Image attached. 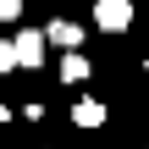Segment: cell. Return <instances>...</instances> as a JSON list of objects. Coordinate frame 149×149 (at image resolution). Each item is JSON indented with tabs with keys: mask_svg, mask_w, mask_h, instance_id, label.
Wrapping results in <instances>:
<instances>
[{
	"mask_svg": "<svg viewBox=\"0 0 149 149\" xmlns=\"http://www.w3.org/2000/svg\"><path fill=\"white\" fill-rule=\"evenodd\" d=\"M94 22H100V33H127L133 0H94Z\"/></svg>",
	"mask_w": 149,
	"mask_h": 149,
	"instance_id": "obj_1",
	"label": "cell"
},
{
	"mask_svg": "<svg viewBox=\"0 0 149 149\" xmlns=\"http://www.w3.org/2000/svg\"><path fill=\"white\" fill-rule=\"evenodd\" d=\"M44 44H50V39H44L39 28H22V33H17V66H22V72L44 66Z\"/></svg>",
	"mask_w": 149,
	"mask_h": 149,
	"instance_id": "obj_2",
	"label": "cell"
},
{
	"mask_svg": "<svg viewBox=\"0 0 149 149\" xmlns=\"http://www.w3.org/2000/svg\"><path fill=\"white\" fill-rule=\"evenodd\" d=\"M44 39H50V44H61V50H77V44H83V28H77V22H66V17H55V22L44 28Z\"/></svg>",
	"mask_w": 149,
	"mask_h": 149,
	"instance_id": "obj_3",
	"label": "cell"
},
{
	"mask_svg": "<svg viewBox=\"0 0 149 149\" xmlns=\"http://www.w3.org/2000/svg\"><path fill=\"white\" fill-rule=\"evenodd\" d=\"M72 122L77 127H105V100H77L72 105Z\"/></svg>",
	"mask_w": 149,
	"mask_h": 149,
	"instance_id": "obj_4",
	"label": "cell"
},
{
	"mask_svg": "<svg viewBox=\"0 0 149 149\" xmlns=\"http://www.w3.org/2000/svg\"><path fill=\"white\" fill-rule=\"evenodd\" d=\"M61 77H66V83H83V77H88V61H83L77 50H66V55H61Z\"/></svg>",
	"mask_w": 149,
	"mask_h": 149,
	"instance_id": "obj_5",
	"label": "cell"
},
{
	"mask_svg": "<svg viewBox=\"0 0 149 149\" xmlns=\"http://www.w3.org/2000/svg\"><path fill=\"white\" fill-rule=\"evenodd\" d=\"M0 72H17V44L0 39Z\"/></svg>",
	"mask_w": 149,
	"mask_h": 149,
	"instance_id": "obj_6",
	"label": "cell"
},
{
	"mask_svg": "<svg viewBox=\"0 0 149 149\" xmlns=\"http://www.w3.org/2000/svg\"><path fill=\"white\" fill-rule=\"evenodd\" d=\"M22 17V0H0V22H17Z\"/></svg>",
	"mask_w": 149,
	"mask_h": 149,
	"instance_id": "obj_7",
	"label": "cell"
},
{
	"mask_svg": "<svg viewBox=\"0 0 149 149\" xmlns=\"http://www.w3.org/2000/svg\"><path fill=\"white\" fill-rule=\"evenodd\" d=\"M144 66H149V61H144Z\"/></svg>",
	"mask_w": 149,
	"mask_h": 149,
	"instance_id": "obj_8",
	"label": "cell"
}]
</instances>
